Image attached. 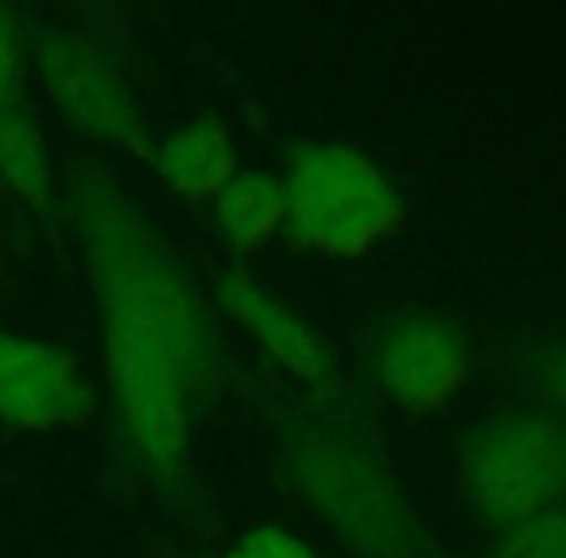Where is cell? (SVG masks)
Returning <instances> with one entry per match:
<instances>
[{
    "mask_svg": "<svg viewBox=\"0 0 566 558\" xmlns=\"http://www.w3.org/2000/svg\"><path fill=\"white\" fill-rule=\"evenodd\" d=\"M71 225L102 318L105 369L133 454L159 481L190 454L195 403L218 372V310L109 167L71 171Z\"/></svg>",
    "mask_w": 566,
    "mask_h": 558,
    "instance_id": "6da1fadb",
    "label": "cell"
},
{
    "mask_svg": "<svg viewBox=\"0 0 566 558\" xmlns=\"http://www.w3.org/2000/svg\"><path fill=\"white\" fill-rule=\"evenodd\" d=\"M295 501L354 558H431V535L377 450L331 423H295L280 439Z\"/></svg>",
    "mask_w": 566,
    "mask_h": 558,
    "instance_id": "7a4b0ae2",
    "label": "cell"
},
{
    "mask_svg": "<svg viewBox=\"0 0 566 558\" xmlns=\"http://www.w3.org/2000/svg\"><path fill=\"white\" fill-rule=\"evenodd\" d=\"M287 225L300 252L326 260H361L400 233L408 202L396 182L349 144H300L283 171Z\"/></svg>",
    "mask_w": 566,
    "mask_h": 558,
    "instance_id": "3957f363",
    "label": "cell"
},
{
    "mask_svg": "<svg viewBox=\"0 0 566 558\" xmlns=\"http://www.w3.org/2000/svg\"><path fill=\"white\" fill-rule=\"evenodd\" d=\"M470 508L496 531L566 504V415L504 411L470 431L458 454Z\"/></svg>",
    "mask_w": 566,
    "mask_h": 558,
    "instance_id": "277c9868",
    "label": "cell"
},
{
    "mask_svg": "<svg viewBox=\"0 0 566 558\" xmlns=\"http://www.w3.org/2000/svg\"><path fill=\"white\" fill-rule=\"evenodd\" d=\"M32 55L48 102L74 133L151 164L156 140H151L148 117L113 55L74 32H43L32 43Z\"/></svg>",
    "mask_w": 566,
    "mask_h": 558,
    "instance_id": "5b68a950",
    "label": "cell"
},
{
    "mask_svg": "<svg viewBox=\"0 0 566 558\" xmlns=\"http://www.w3.org/2000/svg\"><path fill=\"white\" fill-rule=\"evenodd\" d=\"M373 377L396 411L439 419L473 380V341L439 315H403L373 346Z\"/></svg>",
    "mask_w": 566,
    "mask_h": 558,
    "instance_id": "8992f818",
    "label": "cell"
},
{
    "mask_svg": "<svg viewBox=\"0 0 566 558\" xmlns=\"http://www.w3.org/2000/svg\"><path fill=\"white\" fill-rule=\"evenodd\" d=\"M94 385L78 357L35 334L0 330V423L51 434L94 415Z\"/></svg>",
    "mask_w": 566,
    "mask_h": 558,
    "instance_id": "52a82bcc",
    "label": "cell"
},
{
    "mask_svg": "<svg viewBox=\"0 0 566 558\" xmlns=\"http://www.w3.org/2000/svg\"><path fill=\"white\" fill-rule=\"evenodd\" d=\"M213 310L226 315L244 338H252L295 385L326 388L338 377L334 346L283 299L244 272H221L213 284Z\"/></svg>",
    "mask_w": 566,
    "mask_h": 558,
    "instance_id": "ba28073f",
    "label": "cell"
},
{
    "mask_svg": "<svg viewBox=\"0 0 566 558\" xmlns=\"http://www.w3.org/2000/svg\"><path fill=\"white\" fill-rule=\"evenodd\" d=\"M151 171L182 202H213L229 187V179L241 171L229 125L218 113H202V117L179 125L156 144Z\"/></svg>",
    "mask_w": 566,
    "mask_h": 558,
    "instance_id": "9c48e42d",
    "label": "cell"
},
{
    "mask_svg": "<svg viewBox=\"0 0 566 558\" xmlns=\"http://www.w3.org/2000/svg\"><path fill=\"white\" fill-rule=\"evenodd\" d=\"M210 225L233 256L264 252L287 225L283 179H275L272 171H237L210 202Z\"/></svg>",
    "mask_w": 566,
    "mask_h": 558,
    "instance_id": "30bf717a",
    "label": "cell"
},
{
    "mask_svg": "<svg viewBox=\"0 0 566 558\" xmlns=\"http://www.w3.org/2000/svg\"><path fill=\"white\" fill-rule=\"evenodd\" d=\"M0 182L35 213L55 198V159L40 117L24 102L0 109Z\"/></svg>",
    "mask_w": 566,
    "mask_h": 558,
    "instance_id": "8fae6325",
    "label": "cell"
},
{
    "mask_svg": "<svg viewBox=\"0 0 566 558\" xmlns=\"http://www.w3.org/2000/svg\"><path fill=\"white\" fill-rule=\"evenodd\" d=\"M489 558H566V504L501 531Z\"/></svg>",
    "mask_w": 566,
    "mask_h": 558,
    "instance_id": "7c38bea8",
    "label": "cell"
},
{
    "mask_svg": "<svg viewBox=\"0 0 566 558\" xmlns=\"http://www.w3.org/2000/svg\"><path fill=\"white\" fill-rule=\"evenodd\" d=\"M28 63H32V43L24 24L17 12L0 4V109L24 102L20 94H24Z\"/></svg>",
    "mask_w": 566,
    "mask_h": 558,
    "instance_id": "4fadbf2b",
    "label": "cell"
},
{
    "mask_svg": "<svg viewBox=\"0 0 566 558\" xmlns=\"http://www.w3.org/2000/svg\"><path fill=\"white\" fill-rule=\"evenodd\" d=\"M226 558H318V555H315V547H311L307 539H300L295 531L264 524V527H252L249 535H241V539L226 550Z\"/></svg>",
    "mask_w": 566,
    "mask_h": 558,
    "instance_id": "5bb4252c",
    "label": "cell"
},
{
    "mask_svg": "<svg viewBox=\"0 0 566 558\" xmlns=\"http://www.w3.org/2000/svg\"><path fill=\"white\" fill-rule=\"evenodd\" d=\"M535 380H539V392L547 396V400L558 408V415H563L566 411V346L551 349V354L543 357Z\"/></svg>",
    "mask_w": 566,
    "mask_h": 558,
    "instance_id": "9a60e30c",
    "label": "cell"
}]
</instances>
